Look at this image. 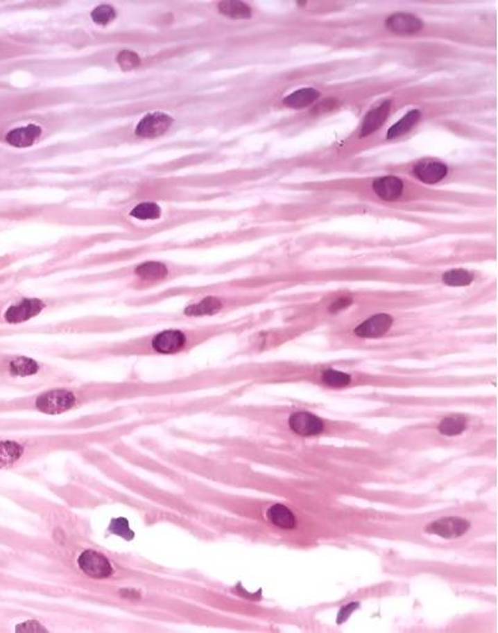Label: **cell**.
Instances as JSON below:
<instances>
[{"label": "cell", "instance_id": "1", "mask_svg": "<svg viewBox=\"0 0 498 633\" xmlns=\"http://www.w3.org/2000/svg\"><path fill=\"white\" fill-rule=\"evenodd\" d=\"M224 326L185 323L164 327L137 337L98 342L83 347L67 348L64 345H40L34 348L40 354L51 355L70 361H107L130 356H175L187 354L210 339L219 336Z\"/></svg>", "mask_w": 498, "mask_h": 633}, {"label": "cell", "instance_id": "2", "mask_svg": "<svg viewBox=\"0 0 498 633\" xmlns=\"http://www.w3.org/2000/svg\"><path fill=\"white\" fill-rule=\"evenodd\" d=\"M76 375L34 356L6 352L0 348V383L31 391L51 389L78 383Z\"/></svg>", "mask_w": 498, "mask_h": 633}, {"label": "cell", "instance_id": "3", "mask_svg": "<svg viewBox=\"0 0 498 633\" xmlns=\"http://www.w3.org/2000/svg\"><path fill=\"white\" fill-rule=\"evenodd\" d=\"M78 303L76 296L37 297L0 295V327H23L45 314Z\"/></svg>", "mask_w": 498, "mask_h": 633}, {"label": "cell", "instance_id": "4", "mask_svg": "<svg viewBox=\"0 0 498 633\" xmlns=\"http://www.w3.org/2000/svg\"><path fill=\"white\" fill-rule=\"evenodd\" d=\"M55 437L48 436L37 438H0V469L1 468L12 467L17 465L22 458L26 456V452L35 447H55L58 446Z\"/></svg>", "mask_w": 498, "mask_h": 633}, {"label": "cell", "instance_id": "5", "mask_svg": "<svg viewBox=\"0 0 498 633\" xmlns=\"http://www.w3.org/2000/svg\"><path fill=\"white\" fill-rule=\"evenodd\" d=\"M78 568L83 575L96 580H103L113 574L112 562L101 553L85 550L78 555Z\"/></svg>", "mask_w": 498, "mask_h": 633}, {"label": "cell", "instance_id": "6", "mask_svg": "<svg viewBox=\"0 0 498 633\" xmlns=\"http://www.w3.org/2000/svg\"><path fill=\"white\" fill-rule=\"evenodd\" d=\"M133 276L137 279V288L139 290L166 281L169 279L171 271L169 267L160 261H146L135 267Z\"/></svg>", "mask_w": 498, "mask_h": 633}, {"label": "cell", "instance_id": "7", "mask_svg": "<svg viewBox=\"0 0 498 633\" xmlns=\"http://www.w3.org/2000/svg\"><path fill=\"white\" fill-rule=\"evenodd\" d=\"M172 123V117L166 113H151L137 125L136 135L142 138H155L164 135Z\"/></svg>", "mask_w": 498, "mask_h": 633}, {"label": "cell", "instance_id": "8", "mask_svg": "<svg viewBox=\"0 0 498 633\" xmlns=\"http://www.w3.org/2000/svg\"><path fill=\"white\" fill-rule=\"evenodd\" d=\"M289 425L292 431L303 437L317 436L322 433L325 428L323 421L320 420V417L304 411L291 415Z\"/></svg>", "mask_w": 498, "mask_h": 633}, {"label": "cell", "instance_id": "9", "mask_svg": "<svg viewBox=\"0 0 498 633\" xmlns=\"http://www.w3.org/2000/svg\"><path fill=\"white\" fill-rule=\"evenodd\" d=\"M470 529V523L463 518L450 517L433 521L427 528V532L441 538L454 539L463 535Z\"/></svg>", "mask_w": 498, "mask_h": 633}, {"label": "cell", "instance_id": "10", "mask_svg": "<svg viewBox=\"0 0 498 633\" xmlns=\"http://www.w3.org/2000/svg\"><path fill=\"white\" fill-rule=\"evenodd\" d=\"M393 318L388 314H375L357 327L354 334L361 338H378L390 329Z\"/></svg>", "mask_w": 498, "mask_h": 633}, {"label": "cell", "instance_id": "11", "mask_svg": "<svg viewBox=\"0 0 498 633\" xmlns=\"http://www.w3.org/2000/svg\"><path fill=\"white\" fill-rule=\"evenodd\" d=\"M375 194L386 202H394L403 194V182L397 177H383L373 183Z\"/></svg>", "mask_w": 498, "mask_h": 633}, {"label": "cell", "instance_id": "12", "mask_svg": "<svg viewBox=\"0 0 498 633\" xmlns=\"http://www.w3.org/2000/svg\"><path fill=\"white\" fill-rule=\"evenodd\" d=\"M386 28L393 33L403 34V35L414 34L422 28L420 19L416 18L411 14H404V12L392 15L386 20Z\"/></svg>", "mask_w": 498, "mask_h": 633}, {"label": "cell", "instance_id": "13", "mask_svg": "<svg viewBox=\"0 0 498 633\" xmlns=\"http://www.w3.org/2000/svg\"><path fill=\"white\" fill-rule=\"evenodd\" d=\"M416 177L421 182L427 184H435L444 179L447 174V166L444 163L435 162V160H425L421 162L414 169Z\"/></svg>", "mask_w": 498, "mask_h": 633}, {"label": "cell", "instance_id": "14", "mask_svg": "<svg viewBox=\"0 0 498 633\" xmlns=\"http://www.w3.org/2000/svg\"><path fill=\"white\" fill-rule=\"evenodd\" d=\"M42 136V128L39 125H30L17 128L6 135V142L18 148L30 147L36 139Z\"/></svg>", "mask_w": 498, "mask_h": 633}, {"label": "cell", "instance_id": "15", "mask_svg": "<svg viewBox=\"0 0 498 633\" xmlns=\"http://www.w3.org/2000/svg\"><path fill=\"white\" fill-rule=\"evenodd\" d=\"M267 519L275 527L281 529H293L296 527L297 521L290 509L282 504H273L266 512Z\"/></svg>", "mask_w": 498, "mask_h": 633}, {"label": "cell", "instance_id": "16", "mask_svg": "<svg viewBox=\"0 0 498 633\" xmlns=\"http://www.w3.org/2000/svg\"><path fill=\"white\" fill-rule=\"evenodd\" d=\"M389 110H390V102L386 101L384 103H381L379 107L374 108L373 111L368 113L364 122H363L361 137L369 136L378 128H380L383 123L386 122V119H388Z\"/></svg>", "mask_w": 498, "mask_h": 633}, {"label": "cell", "instance_id": "17", "mask_svg": "<svg viewBox=\"0 0 498 633\" xmlns=\"http://www.w3.org/2000/svg\"><path fill=\"white\" fill-rule=\"evenodd\" d=\"M318 97H320V94L315 89H298V91H295L293 94L287 96L284 100V103H285L286 106L291 107V108H302V107L311 105Z\"/></svg>", "mask_w": 498, "mask_h": 633}, {"label": "cell", "instance_id": "18", "mask_svg": "<svg viewBox=\"0 0 498 633\" xmlns=\"http://www.w3.org/2000/svg\"><path fill=\"white\" fill-rule=\"evenodd\" d=\"M419 119H420V112L416 111V110L411 111L406 116H404L403 119H400L397 123L389 128L388 133H386V138L393 139V138L403 136L418 123Z\"/></svg>", "mask_w": 498, "mask_h": 633}, {"label": "cell", "instance_id": "19", "mask_svg": "<svg viewBox=\"0 0 498 633\" xmlns=\"http://www.w3.org/2000/svg\"><path fill=\"white\" fill-rule=\"evenodd\" d=\"M219 12L229 18L248 19L251 17L249 6L243 1H221L219 4Z\"/></svg>", "mask_w": 498, "mask_h": 633}, {"label": "cell", "instance_id": "20", "mask_svg": "<svg viewBox=\"0 0 498 633\" xmlns=\"http://www.w3.org/2000/svg\"><path fill=\"white\" fill-rule=\"evenodd\" d=\"M467 427V421L463 416H449L440 422V433L445 436L461 435Z\"/></svg>", "mask_w": 498, "mask_h": 633}, {"label": "cell", "instance_id": "21", "mask_svg": "<svg viewBox=\"0 0 498 633\" xmlns=\"http://www.w3.org/2000/svg\"><path fill=\"white\" fill-rule=\"evenodd\" d=\"M162 215L160 205L155 202H142L137 205L131 211V216L138 220H157L160 219Z\"/></svg>", "mask_w": 498, "mask_h": 633}, {"label": "cell", "instance_id": "22", "mask_svg": "<svg viewBox=\"0 0 498 633\" xmlns=\"http://www.w3.org/2000/svg\"><path fill=\"white\" fill-rule=\"evenodd\" d=\"M320 378L327 386H331V388H344L350 384V375L343 373V372H338V370H333V369L325 370Z\"/></svg>", "mask_w": 498, "mask_h": 633}, {"label": "cell", "instance_id": "23", "mask_svg": "<svg viewBox=\"0 0 498 633\" xmlns=\"http://www.w3.org/2000/svg\"><path fill=\"white\" fill-rule=\"evenodd\" d=\"M472 275L467 272L466 270H451L449 272L444 275V282L447 286H454V287H461V286H467L472 282Z\"/></svg>", "mask_w": 498, "mask_h": 633}, {"label": "cell", "instance_id": "24", "mask_svg": "<svg viewBox=\"0 0 498 633\" xmlns=\"http://www.w3.org/2000/svg\"><path fill=\"white\" fill-rule=\"evenodd\" d=\"M91 18L95 21L96 24L107 25L116 18V12L112 6H97L94 12H91Z\"/></svg>", "mask_w": 498, "mask_h": 633}, {"label": "cell", "instance_id": "25", "mask_svg": "<svg viewBox=\"0 0 498 633\" xmlns=\"http://www.w3.org/2000/svg\"><path fill=\"white\" fill-rule=\"evenodd\" d=\"M117 61H119V66H121L125 71L133 70V69H136V67H138L139 64H141L139 56H138L136 53L130 51V50H123L122 53H119V56H117Z\"/></svg>", "mask_w": 498, "mask_h": 633}, {"label": "cell", "instance_id": "26", "mask_svg": "<svg viewBox=\"0 0 498 633\" xmlns=\"http://www.w3.org/2000/svg\"><path fill=\"white\" fill-rule=\"evenodd\" d=\"M350 303H352L350 298H347V297H341V298L336 300V301L332 303V306H331L329 309H331V312H332V313H337V312H341V311H343V309H345V308L348 307Z\"/></svg>", "mask_w": 498, "mask_h": 633}]
</instances>
